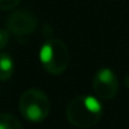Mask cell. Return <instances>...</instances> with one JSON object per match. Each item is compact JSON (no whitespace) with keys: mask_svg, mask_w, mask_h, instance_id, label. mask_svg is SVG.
Returning <instances> with one entry per match:
<instances>
[{"mask_svg":"<svg viewBox=\"0 0 129 129\" xmlns=\"http://www.w3.org/2000/svg\"><path fill=\"white\" fill-rule=\"evenodd\" d=\"M22 0H0V10H12L20 4Z\"/></svg>","mask_w":129,"mask_h":129,"instance_id":"8","label":"cell"},{"mask_svg":"<svg viewBox=\"0 0 129 129\" xmlns=\"http://www.w3.org/2000/svg\"><path fill=\"white\" fill-rule=\"evenodd\" d=\"M118 87H119L118 77L113 70L106 67L98 70L92 80V89L99 99L103 100L113 99L118 92Z\"/></svg>","mask_w":129,"mask_h":129,"instance_id":"4","label":"cell"},{"mask_svg":"<svg viewBox=\"0 0 129 129\" xmlns=\"http://www.w3.org/2000/svg\"><path fill=\"white\" fill-rule=\"evenodd\" d=\"M20 114L32 123L44 120L51 111V103L48 96L38 89H29L24 91L19 99Z\"/></svg>","mask_w":129,"mask_h":129,"instance_id":"3","label":"cell"},{"mask_svg":"<svg viewBox=\"0 0 129 129\" xmlns=\"http://www.w3.org/2000/svg\"><path fill=\"white\" fill-rule=\"evenodd\" d=\"M0 129H23L22 123L13 114H0Z\"/></svg>","mask_w":129,"mask_h":129,"instance_id":"7","label":"cell"},{"mask_svg":"<svg viewBox=\"0 0 129 129\" xmlns=\"http://www.w3.org/2000/svg\"><path fill=\"white\" fill-rule=\"evenodd\" d=\"M101 103L90 95H81L72 99L66 108V118L76 128L94 126L101 119Z\"/></svg>","mask_w":129,"mask_h":129,"instance_id":"1","label":"cell"},{"mask_svg":"<svg viewBox=\"0 0 129 129\" xmlns=\"http://www.w3.org/2000/svg\"><path fill=\"white\" fill-rule=\"evenodd\" d=\"M124 85L126 86V89H129V74H126V76L124 79Z\"/></svg>","mask_w":129,"mask_h":129,"instance_id":"10","label":"cell"},{"mask_svg":"<svg viewBox=\"0 0 129 129\" xmlns=\"http://www.w3.org/2000/svg\"><path fill=\"white\" fill-rule=\"evenodd\" d=\"M9 42V33L5 29H0V51H2Z\"/></svg>","mask_w":129,"mask_h":129,"instance_id":"9","label":"cell"},{"mask_svg":"<svg viewBox=\"0 0 129 129\" xmlns=\"http://www.w3.org/2000/svg\"><path fill=\"white\" fill-rule=\"evenodd\" d=\"M14 74V61L8 53H0V81H8Z\"/></svg>","mask_w":129,"mask_h":129,"instance_id":"6","label":"cell"},{"mask_svg":"<svg viewBox=\"0 0 129 129\" xmlns=\"http://www.w3.org/2000/svg\"><path fill=\"white\" fill-rule=\"evenodd\" d=\"M42 67L51 75H61L66 71L70 63L69 49L59 39H47L39 51Z\"/></svg>","mask_w":129,"mask_h":129,"instance_id":"2","label":"cell"},{"mask_svg":"<svg viewBox=\"0 0 129 129\" xmlns=\"http://www.w3.org/2000/svg\"><path fill=\"white\" fill-rule=\"evenodd\" d=\"M7 28L15 36H19V37L28 36L36 30L37 18L32 12H29L27 9L15 10L8 17Z\"/></svg>","mask_w":129,"mask_h":129,"instance_id":"5","label":"cell"}]
</instances>
